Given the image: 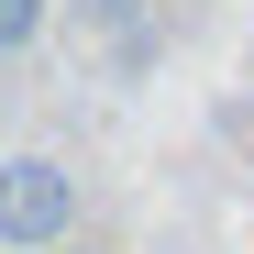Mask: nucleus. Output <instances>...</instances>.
<instances>
[{
  "mask_svg": "<svg viewBox=\"0 0 254 254\" xmlns=\"http://www.w3.org/2000/svg\"><path fill=\"white\" fill-rule=\"evenodd\" d=\"M77 243V166L66 155H0V254Z\"/></svg>",
  "mask_w": 254,
  "mask_h": 254,
  "instance_id": "obj_1",
  "label": "nucleus"
},
{
  "mask_svg": "<svg viewBox=\"0 0 254 254\" xmlns=\"http://www.w3.org/2000/svg\"><path fill=\"white\" fill-rule=\"evenodd\" d=\"M155 0H66V33H100V45H122V33H144Z\"/></svg>",
  "mask_w": 254,
  "mask_h": 254,
  "instance_id": "obj_2",
  "label": "nucleus"
},
{
  "mask_svg": "<svg viewBox=\"0 0 254 254\" xmlns=\"http://www.w3.org/2000/svg\"><path fill=\"white\" fill-rule=\"evenodd\" d=\"M45 22H56V0H0V56H22Z\"/></svg>",
  "mask_w": 254,
  "mask_h": 254,
  "instance_id": "obj_3",
  "label": "nucleus"
},
{
  "mask_svg": "<svg viewBox=\"0 0 254 254\" xmlns=\"http://www.w3.org/2000/svg\"><path fill=\"white\" fill-rule=\"evenodd\" d=\"M45 254H89V243H45Z\"/></svg>",
  "mask_w": 254,
  "mask_h": 254,
  "instance_id": "obj_4",
  "label": "nucleus"
}]
</instances>
